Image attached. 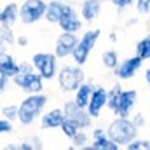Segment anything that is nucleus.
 Segmentation results:
<instances>
[{
    "label": "nucleus",
    "mask_w": 150,
    "mask_h": 150,
    "mask_svg": "<svg viewBox=\"0 0 150 150\" xmlns=\"http://www.w3.org/2000/svg\"><path fill=\"white\" fill-rule=\"evenodd\" d=\"M72 140H74V147H75V149H77V147H84V145L87 143V134H86V133L77 131V134H75Z\"/></svg>",
    "instance_id": "26"
},
{
    "label": "nucleus",
    "mask_w": 150,
    "mask_h": 150,
    "mask_svg": "<svg viewBox=\"0 0 150 150\" xmlns=\"http://www.w3.org/2000/svg\"><path fill=\"white\" fill-rule=\"evenodd\" d=\"M61 131L65 133V136H68V138H74L75 134H77V131H79V127L75 126L72 120H68V119H63V122H61Z\"/></svg>",
    "instance_id": "22"
},
{
    "label": "nucleus",
    "mask_w": 150,
    "mask_h": 150,
    "mask_svg": "<svg viewBox=\"0 0 150 150\" xmlns=\"http://www.w3.org/2000/svg\"><path fill=\"white\" fill-rule=\"evenodd\" d=\"M16 44H18L19 47H25V45L28 44V38H26V37H19V38H16Z\"/></svg>",
    "instance_id": "34"
},
{
    "label": "nucleus",
    "mask_w": 150,
    "mask_h": 150,
    "mask_svg": "<svg viewBox=\"0 0 150 150\" xmlns=\"http://www.w3.org/2000/svg\"><path fill=\"white\" fill-rule=\"evenodd\" d=\"M87 149H94V150H117L119 149V143H115L113 140L110 138H107L105 134H101V136H98V138H94V143H93V147H87Z\"/></svg>",
    "instance_id": "20"
},
{
    "label": "nucleus",
    "mask_w": 150,
    "mask_h": 150,
    "mask_svg": "<svg viewBox=\"0 0 150 150\" xmlns=\"http://www.w3.org/2000/svg\"><path fill=\"white\" fill-rule=\"evenodd\" d=\"M12 80H14V84H16L19 89H23V91L28 93V94L42 93V89H44V79L40 77L38 72L35 74L33 70H32V72H26V74L14 75Z\"/></svg>",
    "instance_id": "8"
},
{
    "label": "nucleus",
    "mask_w": 150,
    "mask_h": 150,
    "mask_svg": "<svg viewBox=\"0 0 150 150\" xmlns=\"http://www.w3.org/2000/svg\"><path fill=\"white\" fill-rule=\"evenodd\" d=\"M65 9H67V4L58 2V0H52L51 4H47V7H45V16H44V18H45L49 23H58L59 18L63 16Z\"/></svg>",
    "instance_id": "16"
},
{
    "label": "nucleus",
    "mask_w": 150,
    "mask_h": 150,
    "mask_svg": "<svg viewBox=\"0 0 150 150\" xmlns=\"http://www.w3.org/2000/svg\"><path fill=\"white\" fill-rule=\"evenodd\" d=\"M2 52H4V49H2V44H0V54H2Z\"/></svg>",
    "instance_id": "37"
},
{
    "label": "nucleus",
    "mask_w": 150,
    "mask_h": 150,
    "mask_svg": "<svg viewBox=\"0 0 150 150\" xmlns=\"http://www.w3.org/2000/svg\"><path fill=\"white\" fill-rule=\"evenodd\" d=\"M107 91L103 89V87H98V89H94L93 91V94H91V100H89V103H87V112L91 117H98L100 112H101V108L107 105Z\"/></svg>",
    "instance_id": "12"
},
{
    "label": "nucleus",
    "mask_w": 150,
    "mask_h": 150,
    "mask_svg": "<svg viewBox=\"0 0 150 150\" xmlns=\"http://www.w3.org/2000/svg\"><path fill=\"white\" fill-rule=\"evenodd\" d=\"M103 65L107 68H115L119 65V59H117V52L115 51H107L103 54Z\"/></svg>",
    "instance_id": "24"
},
{
    "label": "nucleus",
    "mask_w": 150,
    "mask_h": 150,
    "mask_svg": "<svg viewBox=\"0 0 150 150\" xmlns=\"http://www.w3.org/2000/svg\"><path fill=\"white\" fill-rule=\"evenodd\" d=\"M100 11H101L100 0H86V2L82 4V18H84L86 21L96 19L98 14H100Z\"/></svg>",
    "instance_id": "18"
},
{
    "label": "nucleus",
    "mask_w": 150,
    "mask_h": 150,
    "mask_svg": "<svg viewBox=\"0 0 150 150\" xmlns=\"http://www.w3.org/2000/svg\"><path fill=\"white\" fill-rule=\"evenodd\" d=\"M0 70L7 75L9 79H12L14 75L19 74V65L14 61V58H12L11 54L2 52V54H0Z\"/></svg>",
    "instance_id": "17"
},
{
    "label": "nucleus",
    "mask_w": 150,
    "mask_h": 150,
    "mask_svg": "<svg viewBox=\"0 0 150 150\" xmlns=\"http://www.w3.org/2000/svg\"><path fill=\"white\" fill-rule=\"evenodd\" d=\"M91 94H93V86H89V84H80L79 86V89H77V96H75V101H77V105H80V107H87V103H89V100H91Z\"/></svg>",
    "instance_id": "19"
},
{
    "label": "nucleus",
    "mask_w": 150,
    "mask_h": 150,
    "mask_svg": "<svg viewBox=\"0 0 150 150\" xmlns=\"http://www.w3.org/2000/svg\"><path fill=\"white\" fill-rule=\"evenodd\" d=\"M136 103V93L134 91H120L119 86H115L107 94V105L119 117H127L131 108Z\"/></svg>",
    "instance_id": "2"
},
{
    "label": "nucleus",
    "mask_w": 150,
    "mask_h": 150,
    "mask_svg": "<svg viewBox=\"0 0 150 150\" xmlns=\"http://www.w3.org/2000/svg\"><path fill=\"white\" fill-rule=\"evenodd\" d=\"M142 67V58L136 56V58H131V59H126L124 63L117 65L115 67V75L119 79H131L133 75L136 74V70Z\"/></svg>",
    "instance_id": "13"
},
{
    "label": "nucleus",
    "mask_w": 150,
    "mask_h": 150,
    "mask_svg": "<svg viewBox=\"0 0 150 150\" xmlns=\"http://www.w3.org/2000/svg\"><path fill=\"white\" fill-rule=\"evenodd\" d=\"M58 82H59V87L67 93L70 91H77L79 86L84 82V72L80 70V65L79 67H63L58 74Z\"/></svg>",
    "instance_id": "4"
},
{
    "label": "nucleus",
    "mask_w": 150,
    "mask_h": 150,
    "mask_svg": "<svg viewBox=\"0 0 150 150\" xmlns=\"http://www.w3.org/2000/svg\"><path fill=\"white\" fill-rule=\"evenodd\" d=\"M138 9H140V12L147 14L150 11V0H138Z\"/></svg>",
    "instance_id": "29"
},
{
    "label": "nucleus",
    "mask_w": 150,
    "mask_h": 150,
    "mask_svg": "<svg viewBox=\"0 0 150 150\" xmlns=\"http://www.w3.org/2000/svg\"><path fill=\"white\" fill-rule=\"evenodd\" d=\"M32 65L37 70L44 80H51L58 74V65H56V54L49 52H37L32 58Z\"/></svg>",
    "instance_id": "5"
},
{
    "label": "nucleus",
    "mask_w": 150,
    "mask_h": 150,
    "mask_svg": "<svg viewBox=\"0 0 150 150\" xmlns=\"http://www.w3.org/2000/svg\"><path fill=\"white\" fill-rule=\"evenodd\" d=\"M98 38H100V30H91V32H86L82 35V38L77 42L74 52H72L74 61L77 65H84L87 61V56L93 51V47H94V44H96Z\"/></svg>",
    "instance_id": "7"
},
{
    "label": "nucleus",
    "mask_w": 150,
    "mask_h": 150,
    "mask_svg": "<svg viewBox=\"0 0 150 150\" xmlns=\"http://www.w3.org/2000/svg\"><path fill=\"white\" fill-rule=\"evenodd\" d=\"M7 82H9V77L4 74L2 70H0V93H4V91H5V87H7Z\"/></svg>",
    "instance_id": "30"
},
{
    "label": "nucleus",
    "mask_w": 150,
    "mask_h": 150,
    "mask_svg": "<svg viewBox=\"0 0 150 150\" xmlns=\"http://www.w3.org/2000/svg\"><path fill=\"white\" fill-rule=\"evenodd\" d=\"M108 136L115 143H129L136 136V126L133 122H129L126 117H120V119L113 120L112 124H110Z\"/></svg>",
    "instance_id": "3"
},
{
    "label": "nucleus",
    "mask_w": 150,
    "mask_h": 150,
    "mask_svg": "<svg viewBox=\"0 0 150 150\" xmlns=\"http://www.w3.org/2000/svg\"><path fill=\"white\" fill-rule=\"evenodd\" d=\"M14 42H16V37H14L12 26H7V25L0 23V44L2 45H12Z\"/></svg>",
    "instance_id": "21"
},
{
    "label": "nucleus",
    "mask_w": 150,
    "mask_h": 150,
    "mask_svg": "<svg viewBox=\"0 0 150 150\" xmlns=\"http://www.w3.org/2000/svg\"><path fill=\"white\" fill-rule=\"evenodd\" d=\"M112 2H113L115 7H120V9H122V7H127L129 4H133L134 0H112Z\"/></svg>",
    "instance_id": "32"
},
{
    "label": "nucleus",
    "mask_w": 150,
    "mask_h": 150,
    "mask_svg": "<svg viewBox=\"0 0 150 150\" xmlns=\"http://www.w3.org/2000/svg\"><path fill=\"white\" fill-rule=\"evenodd\" d=\"M58 25L61 26L63 32H68V33H75V32H79L80 26H82V23H80V19H79L75 9L74 7H70L68 4H67V9H65L63 16H61L59 21H58Z\"/></svg>",
    "instance_id": "11"
},
{
    "label": "nucleus",
    "mask_w": 150,
    "mask_h": 150,
    "mask_svg": "<svg viewBox=\"0 0 150 150\" xmlns=\"http://www.w3.org/2000/svg\"><path fill=\"white\" fill-rule=\"evenodd\" d=\"M12 131V124H11V120L9 119H0V134H4V133H11Z\"/></svg>",
    "instance_id": "28"
},
{
    "label": "nucleus",
    "mask_w": 150,
    "mask_h": 150,
    "mask_svg": "<svg viewBox=\"0 0 150 150\" xmlns=\"http://www.w3.org/2000/svg\"><path fill=\"white\" fill-rule=\"evenodd\" d=\"M147 80L150 82V70H147Z\"/></svg>",
    "instance_id": "36"
},
{
    "label": "nucleus",
    "mask_w": 150,
    "mask_h": 150,
    "mask_svg": "<svg viewBox=\"0 0 150 150\" xmlns=\"http://www.w3.org/2000/svg\"><path fill=\"white\" fill-rule=\"evenodd\" d=\"M45 0H25L19 7V19L25 25H33L45 16Z\"/></svg>",
    "instance_id": "6"
},
{
    "label": "nucleus",
    "mask_w": 150,
    "mask_h": 150,
    "mask_svg": "<svg viewBox=\"0 0 150 150\" xmlns=\"http://www.w3.org/2000/svg\"><path fill=\"white\" fill-rule=\"evenodd\" d=\"M138 56L142 58V59H149L150 58V37L143 38L140 44H138Z\"/></svg>",
    "instance_id": "23"
},
{
    "label": "nucleus",
    "mask_w": 150,
    "mask_h": 150,
    "mask_svg": "<svg viewBox=\"0 0 150 150\" xmlns=\"http://www.w3.org/2000/svg\"><path fill=\"white\" fill-rule=\"evenodd\" d=\"M32 70H33L32 63H21L19 65V74H26V72H32Z\"/></svg>",
    "instance_id": "31"
},
{
    "label": "nucleus",
    "mask_w": 150,
    "mask_h": 150,
    "mask_svg": "<svg viewBox=\"0 0 150 150\" xmlns=\"http://www.w3.org/2000/svg\"><path fill=\"white\" fill-rule=\"evenodd\" d=\"M18 149H19V150H33L35 147H33V145H30V142H23L21 145H18Z\"/></svg>",
    "instance_id": "33"
},
{
    "label": "nucleus",
    "mask_w": 150,
    "mask_h": 150,
    "mask_svg": "<svg viewBox=\"0 0 150 150\" xmlns=\"http://www.w3.org/2000/svg\"><path fill=\"white\" fill-rule=\"evenodd\" d=\"M127 149L129 150H140V149H143V150H150V143L149 142H134V143H127Z\"/></svg>",
    "instance_id": "27"
},
{
    "label": "nucleus",
    "mask_w": 150,
    "mask_h": 150,
    "mask_svg": "<svg viewBox=\"0 0 150 150\" xmlns=\"http://www.w3.org/2000/svg\"><path fill=\"white\" fill-rule=\"evenodd\" d=\"M65 115H63V110L59 108H54V110H49L42 115V120H40V126L42 129H56L61 126Z\"/></svg>",
    "instance_id": "14"
},
{
    "label": "nucleus",
    "mask_w": 150,
    "mask_h": 150,
    "mask_svg": "<svg viewBox=\"0 0 150 150\" xmlns=\"http://www.w3.org/2000/svg\"><path fill=\"white\" fill-rule=\"evenodd\" d=\"M142 122H143V119H142V117H140V115H138V117H136V119H134V122H133V124H134V126H136V127H138V126H140V124H142Z\"/></svg>",
    "instance_id": "35"
},
{
    "label": "nucleus",
    "mask_w": 150,
    "mask_h": 150,
    "mask_svg": "<svg viewBox=\"0 0 150 150\" xmlns=\"http://www.w3.org/2000/svg\"><path fill=\"white\" fill-rule=\"evenodd\" d=\"M2 115L12 122L14 119H18V107H16V105H9V107H4V108H2Z\"/></svg>",
    "instance_id": "25"
},
{
    "label": "nucleus",
    "mask_w": 150,
    "mask_h": 150,
    "mask_svg": "<svg viewBox=\"0 0 150 150\" xmlns=\"http://www.w3.org/2000/svg\"><path fill=\"white\" fill-rule=\"evenodd\" d=\"M63 115H65V119L72 120L79 129H86V127L91 126V115H89V112H86L84 107L77 105V101H68V103H65Z\"/></svg>",
    "instance_id": "9"
},
{
    "label": "nucleus",
    "mask_w": 150,
    "mask_h": 150,
    "mask_svg": "<svg viewBox=\"0 0 150 150\" xmlns=\"http://www.w3.org/2000/svg\"><path fill=\"white\" fill-rule=\"evenodd\" d=\"M18 19H19V7H18V4L9 2L5 7H2L0 23H4V25H7V26H12Z\"/></svg>",
    "instance_id": "15"
},
{
    "label": "nucleus",
    "mask_w": 150,
    "mask_h": 150,
    "mask_svg": "<svg viewBox=\"0 0 150 150\" xmlns=\"http://www.w3.org/2000/svg\"><path fill=\"white\" fill-rule=\"evenodd\" d=\"M0 12H2V7H0Z\"/></svg>",
    "instance_id": "38"
},
{
    "label": "nucleus",
    "mask_w": 150,
    "mask_h": 150,
    "mask_svg": "<svg viewBox=\"0 0 150 150\" xmlns=\"http://www.w3.org/2000/svg\"><path fill=\"white\" fill-rule=\"evenodd\" d=\"M77 37H75L74 33H68V32H65V33H61L58 40H56V45H54V54H56V58H67V56H70L72 52H74L75 45H77Z\"/></svg>",
    "instance_id": "10"
},
{
    "label": "nucleus",
    "mask_w": 150,
    "mask_h": 150,
    "mask_svg": "<svg viewBox=\"0 0 150 150\" xmlns=\"http://www.w3.org/2000/svg\"><path fill=\"white\" fill-rule=\"evenodd\" d=\"M47 103V96L35 93V94H30L28 98H25L21 101V105H18V120L23 124V126H30L35 122L38 115L42 113L44 107Z\"/></svg>",
    "instance_id": "1"
}]
</instances>
